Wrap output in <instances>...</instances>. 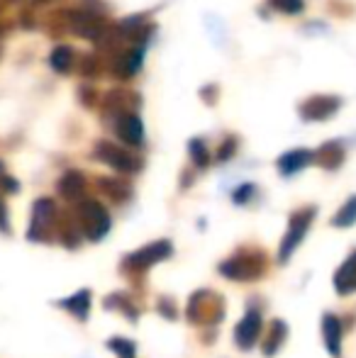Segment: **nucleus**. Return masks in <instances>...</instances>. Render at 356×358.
Listing matches in <instances>:
<instances>
[{"instance_id": "nucleus-1", "label": "nucleus", "mask_w": 356, "mask_h": 358, "mask_svg": "<svg viewBox=\"0 0 356 358\" xmlns=\"http://www.w3.org/2000/svg\"><path fill=\"white\" fill-rule=\"evenodd\" d=\"M218 271L229 280H257L266 271V256L259 249H242L239 254L229 256L225 264H220Z\"/></svg>"}, {"instance_id": "nucleus-2", "label": "nucleus", "mask_w": 356, "mask_h": 358, "mask_svg": "<svg viewBox=\"0 0 356 358\" xmlns=\"http://www.w3.org/2000/svg\"><path fill=\"white\" fill-rule=\"evenodd\" d=\"M315 215H318V210H315L313 205L295 210V213L290 215L288 231H285L283 239H280V249H278V261H280V264H288L290 256L295 254V249H298V246L303 244V239L308 236L310 227H313Z\"/></svg>"}, {"instance_id": "nucleus-3", "label": "nucleus", "mask_w": 356, "mask_h": 358, "mask_svg": "<svg viewBox=\"0 0 356 358\" xmlns=\"http://www.w3.org/2000/svg\"><path fill=\"white\" fill-rule=\"evenodd\" d=\"M78 227H81V234L88 241H100L110 231V213L98 203V200H78L76 208Z\"/></svg>"}, {"instance_id": "nucleus-4", "label": "nucleus", "mask_w": 356, "mask_h": 358, "mask_svg": "<svg viewBox=\"0 0 356 358\" xmlns=\"http://www.w3.org/2000/svg\"><path fill=\"white\" fill-rule=\"evenodd\" d=\"M93 156L100 161V164L115 169L118 173L132 176V173H139V171H142V159H139L137 154L127 151L124 146L105 142V139H100V142L93 146Z\"/></svg>"}, {"instance_id": "nucleus-5", "label": "nucleus", "mask_w": 356, "mask_h": 358, "mask_svg": "<svg viewBox=\"0 0 356 358\" xmlns=\"http://www.w3.org/2000/svg\"><path fill=\"white\" fill-rule=\"evenodd\" d=\"M225 315V302L220 295L210 290H198L193 292V297L188 300V307H185V317L193 324H208V322H220Z\"/></svg>"}, {"instance_id": "nucleus-6", "label": "nucleus", "mask_w": 356, "mask_h": 358, "mask_svg": "<svg viewBox=\"0 0 356 358\" xmlns=\"http://www.w3.org/2000/svg\"><path fill=\"white\" fill-rule=\"evenodd\" d=\"M339 108H342V98L339 95L315 93L298 105V113L305 122H325V120H332L339 113Z\"/></svg>"}, {"instance_id": "nucleus-7", "label": "nucleus", "mask_w": 356, "mask_h": 358, "mask_svg": "<svg viewBox=\"0 0 356 358\" xmlns=\"http://www.w3.org/2000/svg\"><path fill=\"white\" fill-rule=\"evenodd\" d=\"M171 256H173V244L169 239H159V241H154V244H147L144 249L129 254L127 259H124L122 268H127V271H149L152 266L162 264V261L171 259Z\"/></svg>"}, {"instance_id": "nucleus-8", "label": "nucleus", "mask_w": 356, "mask_h": 358, "mask_svg": "<svg viewBox=\"0 0 356 358\" xmlns=\"http://www.w3.org/2000/svg\"><path fill=\"white\" fill-rule=\"evenodd\" d=\"M110 64H108V71L120 80H127L134 78L142 69L144 62V49L142 47H127V49H115V52H108Z\"/></svg>"}, {"instance_id": "nucleus-9", "label": "nucleus", "mask_w": 356, "mask_h": 358, "mask_svg": "<svg viewBox=\"0 0 356 358\" xmlns=\"http://www.w3.org/2000/svg\"><path fill=\"white\" fill-rule=\"evenodd\" d=\"M262 310L257 305H249L247 315L242 317L237 327H234V344L239 349L249 351L257 346V341L262 339Z\"/></svg>"}, {"instance_id": "nucleus-10", "label": "nucleus", "mask_w": 356, "mask_h": 358, "mask_svg": "<svg viewBox=\"0 0 356 358\" xmlns=\"http://www.w3.org/2000/svg\"><path fill=\"white\" fill-rule=\"evenodd\" d=\"M54 217H57V208H54V200L39 198L32 208V222H29L27 236L32 241H44L54 224Z\"/></svg>"}, {"instance_id": "nucleus-11", "label": "nucleus", "mask_w": 356, "mask_h": 358, "mask_svg": "<svg viewBox=\"0 0 356 358\" xmlns=\"http://www.w3.org/2000/svg\"><path fill=\"white\" fill-rule=\"evenodd\" d=\"M139 105H142V98L134 90H108L103 95V110L108 115H115V120L122 115H137Z\"/></svg>"}, {"instance_id": "nucleus-12", "label": "nucleus", "mask_w": 356, "mask_h": 358, "mask_svg": "<svg viewBox=\"0 0 356 358\" xmlns=\"http://www.w3.org/2000/svg\"><path fill=\"white\" fill-rule=\"evenodd\" d=\"M310 164H315V151H310V149H290V151H285L283 156H278V161H276V169H278L280 176L290 178V176L305 171Z\"/></svg>"}, {"instance_id": "nucleus-13", "label": "nucleus", "mask_w": 356, "mask_h": 358, "mask_svg": "<svg viewBox=\"0 0 356 358\" xmlns=\"http://www.w3.org/2000/svg\"><path fill=\"white\" fill-rule=\"evenodd\" d=\"M115 132H118L120 142L124 146H142L144 144V124L139 120V115H122L115 120Z\"/></svg>"}, {"instance_id": "nucleus-14", "label": "nucleus", "mask_w": 356, "mask_h": 358, "mask_svg": "<svg viewBox=\"0 0 356 358\" xmlns=\"http://www.w3.org/2000/svg\"><path fill=\"white\" fill-rule=\"evenodd\" d=\"M322 334H325V346H327L329 356H332V358L342 356V341H344L342 317L327 312V315L322 317Z\"/></svg>"}, {"instance_id": "nucleus-15", "label": "nucleus", "mask_w": 356, "mask_h": 358, "mask_svg": "<svg viewBox=\"0 0 356 358\" xmlns=\"http://www.w3.org/2000/svg\"><path fill=\"white\" fill-rule=\"evenodd\" d=\"M344 159H347V149H344V144L339 139H329L315 151V161L327 171L339 169L344 164Z\"/></svg>"}, {"instance_id": "nucleus-16", "label": "nucleus", "mask_w": 356, "mask_h": 358, "mask_svg": "<svg viewBox=\"0 0 356 358\" xmlns=\"http://www.w3.org/2000/svg\"><path fill=\"white\" fill-rule=\"evenodd\" d=\"M334 290L339 295H352V292H356V249L347 256V261L334 273Z\"/></svg>"}, {"instance_id": "nucleus-17", "label": "nucleus", "mask_w": 356, "mask_h": 358, "mask_svg": "<svg viewBox=\"0 0 356 358\" xmlns=\"http://www.w3.org/2000/svg\"><path fill=\"white\" fill-rule=\"evenodd\" d=\"M57 190H59V195L66 200H83V193H86V178H83L81 171H66V173L59 178Z\"/></svg>"}, {"instance_id": "nucleus-18", "label": "nucleus", "mask_w": 356, "mask_h": 358, "mask_svg": "<svg viewBox=\"0 0 356 358\" xmlns=\"http://www.w3.org/2000/svg\"><path fill=\"white\" fill-rule=\"evenodd\" d=\"M59 307L69 310L76 320L86 322L88 312H90V290H78L76 295H71V297H66V300L59 302Z\"/></svg>"}, {"instance_id": "nucleus-19", "label": "nucleus", "mask_w": 356, "mask_h": 358, "mask_svg": "<svg viewBox=\"0 0 356 358\" xmlns=\"http://www.w3.org/2000/svg\"><path fill=\"white\" fill-rule=\"evenodd\" d=\"M285 334H288V327H285V322H280V320L271 322L269 336L262 341V349H264V354H266V356H273L276 351H278L280 346H283Z\"/></svg>"}, {"instance_id": "nucleus-20", "label": "nucleus", "mask_w": 356, "mask_h": 358, "mask_svg": "<svg viewBox=\"0 0 356 358\" xmlns=\"http://www.w3.org/2000/svg\"><path fill=\"white\" fill-rule=\"evenodd\" d=\"M98 185L108 198L115 200V203H124V200L132 195V188L120 178H98Z\"/></svg>"}, {"instance_id": "nucleus-21", "label": "nucleus", "mask_w": 356, "mask_h": 358, "mask_svg": "<svg viewBox=\"0 0 356 358\" xmlns=\"http://www.w3.org/2000/svg\"><path fill=\"white\" fill-rule=\"evenodd\" d=\"M73 62H76V52H73L71 47H66V44L57 47L52 52V57H49V64H52V69L57 73H69L73 66Z\"/></svg>"}, {"instance_id": "nucleus-22", "label": "nucleus", "mask_w": 356, "mask_h": 358, "mask_svg": "<svg viewBox=\"0 0 356 358\" xmlns=\"http://www.w3.org/2000/svg\"><path fill=\"white\" fill-rule=\"evenodd\" d=\"M354 224H356V195H352L332 217V227L347 229V227H354Z\"/></svg>"}, {"instance_id": "nucleus-23", "label": "nucleus", "mask_w": 356, "mask_h": 358, "mask_svg": "<svg viewBox=\"0 0 356 358\" xmlns=\"http://www.w3.org/2000/svg\"><path fill=\"white\" fill-rule=\"evenodd\" d=\"M188 156H190V161H193L195 169H208L210 166V151H208V144H205L203 139H190Z\"/></svg>"}, {"instance_id": "nucleus-24", "label": "nucleus", "mask_w": 356, "mask_h": 358, "mask_svg": "<svg viewBox=\"0 0 356 358\" xmlns=\"http://www.w3.org/2000/svg\"><path fill=\"white\" fill-rule=\"evenodd\" d=\"M108 349L115 351V356L118 358H134L137 356V346H134V341L124 339V336H115V339H110Z\"/></svg>"}, {"instance_id": "nucleus-25", "label": "nucleus", "mask_w": 356, "mask_h": 358, "mask_svg": "<svg viewBox=\"0 0 356 358\" xmlns=\"http://www.w3.org/2000/svg\"><path fill=\"white\" fill-rule=\"evenodd\" d=\"M105 307H110V310H113V307H118V310L124 312V315H127L129 320L137 322V307H134L132 302H129L124 295H110V300L105 302Z\"/></svg>"}, {"instance_id": "nucleus-26", "label": "nucleus", "mask_w": 356, "mask_h": 358, "mask_svg": "<svg viewBox=\"0 0 356 358\" xmlns=\"http://www.w3.org/2000/svg\"><path fill=\"white\" fill-rule=\"evenodd\" d=\"M269 5L283 15H298L305 10V0H269Z\"/></svg>"}, {"instance_id": "nucleus-27", "label": "nucleus", "mask_w": 356, "mask_h": 358, "mask_svg": "<svg viewBox=\"0 0 356 358\" xmlns=\"http://www.w3.org/2000/svg\"><path fill=\"white\" fill-rule=\"evenodd\" d=\"M254 198H257V185H254V183L237 185V188H234V193H232L234 205H249Z\"/></svg>"}, {"instance_id": "nucleus-28", "label": "nucleus", "mask_w": 356, "mask_h": 358, "mask_svg": "<svg viewBox=\"0 0 356 358\" xmlns=\"http://www.w3.org/2000/svg\"><path fill=\"white\" fill-rule=\"evenodd\" d=\"M237 146H239L237 137H225V142L220 144V149H218V161H220V164H227V161L237 154Z\"/></svg>"}, {"instance_id": "nucleus-29", "label": "nucleus", "mask_w": 356, "mask_h": 358, "mask_svg": "<svg viewBox=\"0 0 356 358\" xmlns=\"http://www.w3.org/2000/svg\"><path fill=\"white\" fill-rule=\"evenodd\" d=\"M100 71H103L100 57H95V54H88V57H83V62H81V76H88V78H93V76H98Z\"/></svg>"}, {"instance_id": "nucleus-30", "label": "nucleus", "mask_w": 356, "mask_h": 358, "mask_svg": "<svg viewBox=\"0 0 356 358\" xmlns=\"http://www.w3.org/2000/svg\"><path fill=\"white\" fill-rule=\"evenodd\" d=\"M159 312H162V315H166L169 320H176V317H178L176 305H173V300H171V297H164V300L159 302Z\"/></svg>"}, {"instance_id": "nucleus-31", "label": "nucleus", "mask_w": 356, "mask_h": 358, "mask_svg": "<svg viewBox=\"0 0 356 358\" xmlns=\"http://www.w3.org/2000/svg\"><path fill=\"white\" fill-rule=\"evenodd\" d=\"M200 98L208 105H215L218 103V85H205V88L200 90Z\"/></svg>"}, {"instance_id": "nucleus-32", "label": "nucleus", "mask_w": 356, "mask_h": 358, "mask_svg": "<svg viewBox=\"0 0 356 358\" xmlns=\"http://www.w3.org/2000/svg\"><path fill=\"white\" fill-rule=\"evenodd\" d=\"M0 231H10V224H8V210H5L3 200H0Z\"/></svg>"}, {"instance_id": "nucleus-33", "label": "nucleus", "mask_w": 356, "mask_h": 358, "mask_svg": "<svg viewBox=\"0 0 356 358\" xmlns=\"http://www.w3.org/2000/svg\"><path fill=\"white\" fill-rule=\"evenodd\" d=\"M78 93H81V100H83V103H86V105H93V88H81Z\"/></svg>"}, {"instance_id": "nucleus-34", "label": "nucleus", "mask_w": 356, "mask_h": 358, "mask_svg": "<svg viewBox=\"0 0 356 358\" xmlns=\"http://www.w3.org/2000/svg\"><path fill=\"white\" fill-rule=\"evenodd\" d=\"M5 34V24H0V37H3Z\"/></svg>"}, {"instance_id": "nucleus-35", "label": "nucleus", "mask_w": 356, "mask_h": 358, "mask_svg": "<svg viewBox=\"0 0 356 358\" xmlns=\"http://www.w3.org/2000/svg\"><path fill=\"white\" fill-rule=\"evenodd\" d=\"M0 178H3V164H0Z\"/></svg>"}]
</instances>
